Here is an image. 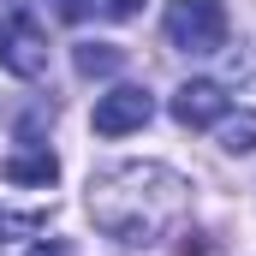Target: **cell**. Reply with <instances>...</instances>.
Listing matches in <instances>:
<instances>
[{
	"label": "cell",
	"mask_w": 256,
	"mask_h": 256,
	"mask_svg": "<svg viewBox=\"0 0 256 256\" xmlns=\"http://www.w3.org/2000/svg\"><path fill=\"white\" fill-rule=\"evenodd\" d=\"M185 179L155 167V161H126V167H108L96 185H90V214L102 232L126 238V244H149L161 238L179 214H185Z\"/></svg>",
	"instance_id": "1"
},
{
	"label": "cell",
	"mask_w": 256,
	"mask_h": 256,
	"mask_svg": "<svg viewBox=\"0 0 256 256\" xmlns=\"http://www.w3.org/2000/svg\"><path fill=\"white\" fill-rule=\"evenodd\" d=\"M167 42L185 54H214L226 42V6L220 0H173L167 6Z\"/></svg>",
	"instance_id": "2"
},
{
	"label": "cell",
	"mask_w": 256,
	"mask_h": 256,
	"mask_svg": "<svg viewBox=\"0 0 256 256\" xmlns=\"http://www.w3.org/2000/svg\"><path fill=\"white\" fill-rule=\"evenodd\" d=\"M42 66H48V36L36 30V18H6L0 24V72H12V78H42Z\"/></svg>",
	"instance_id": "3"
},
{
	"label": "cell",
	"mask_w": 256,
	"mask_h": 256,
	"mask_svg": "<svg viewBox=\"0 0 256 256\" xmlns=\"http://www.w3.org/2000/svg\"><path fill=\"white\" fill-rule=\"evenodd\" d=\"M149 114H155L149 90H137V84H120V90H108V96L96 102V131H102V137H126V131L149 126Z\"/></svg>",
	"instance_id": "4"
},
{
	"label": "cell",
	"mask_w": 256,
	"mask_h": 256,
	"mask_svg": "<svg viewBox=\"0 0 256 256\" xmlns=\"http://www.w3.org/2000/svg\"><path fill=\"white\" fill-rule=\"evenodd\" d=\"M173 120L179 126H191V131H202V126H220L226 120V96H220V84H185L179 96H173Z\"/></svg>",
	"instance_id": "5"
},
{
	"label": "cell",
	"mask_w": 256,
	"mask_h": 256,
	"mask_svg": "<svg viewBox=\"0 0 256 256\" xmlns=\"http://www.w3.org/2000/svg\"><path fill=\"white\" fill-rule=\"evenodd\" d=\"M6 179L12 185H54L60 179V161L48 149H12L6 155Z\"/></svg>",
	"instance_id": "6"
},
{
	"label": "cell",
	"mask_w": 256,
	"mask_h": 256,
	"mask_svg": "<svg viewBox=\"0 0 256 256\" xmlns=\"http://www.w3.org/2000/svg\"><path fill=\"white\" fill-rule=\"evenodd\" d=\"M120 66H126V54H120L114 42H84V48H78V72H84V78H108V72H120Z\"/></svg>",
	"instance_id": "7"
},
{
	"label": "cell",
	"mask_w": 256,
	"mask_h": 256,
	"mask_svg": "<svg viewBox=\"0 0 256 256\" xmlns=\"http://www.w3.org/2000/svg\"><path fill=\"white\" fill-rule=\"evenodd\" d=\"M220 149L226 155H250L256 149V114H226L220 120Z\"/></svg>",
	"instance_id": "8"
},
{
	"label": "cell",
	"mask_w": 256,
	"mask_h": 256,
	"mask_svg": "<svg viewBox=\"0 0 256 256\" xmlns=\"http://www.w3.org/2000/svg\"><path fill=\"white\" fill-rule=\"evenodd\" d=\"M54 12H60L66 24H78V18H84V12H90V0H54Z\"/></svg>",
	"instance_id": "9"
},
{
	"label": "cell",
	"mask_w": 256,
	"mask_h": 256,
	"mask_svg": "<svg viewBox=\"0 0 256 256\" xmlns=\"http://www.w3.org/2000/svg\"><path fill=\"white\" fill-rule=\"evenodd\" d=\"M137 6H143V0H102V12H108V18H131Z\"/></svg>",
	"instance_id": "10"
},
{
	"label": "cell",
	"mask_w": 256,
	"mask_h": 256,
	"mask_svg": "<svg viewBox=\"0 0 256 256\" xmlns=\"http://www.w3.org/2000/svg\"><path fill=\"white\" fill-rule=\"evenodd\" d=\"M30 256H72V244H60V238H48V244H36Z\"/></svg>",
	"instance_id": "11"
}]
</instances>
